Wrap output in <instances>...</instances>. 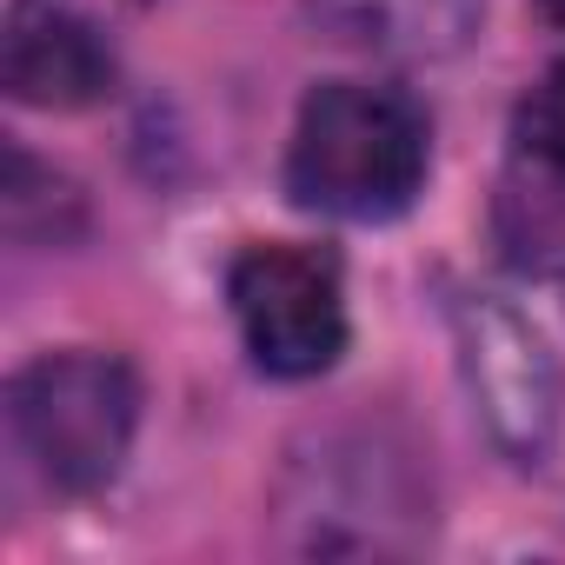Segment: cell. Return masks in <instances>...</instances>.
<instances>
[{
	"mask_svg": "<svg viewBox=\"0 0 565 565\" xmlns=\"http://www.w3.org/2000/svg\"><path fill=\"white\" fill-rule=\"evenodd\" d=\"M446 320H452L459 380L472 393L486 439L512 466H539L565 419V373H558L545 333L492 294H459Z\"/></svg>",
	"mask_w": 565,
	"mask_h": 565,
	"instance_id": "cell-4",
	"label": "cell"
},
{
	"mask_svg": "<svg viewBox=\"0 0 565 565\" xmlns=\"http://www.w3.org/2000/svg\"><path fill=\"white\" fill-rule=\"evenodd\" d=\"M307 21L380 61H452L486 28V0H307Z\"/></svg>",
	"mask_w": 565,
	"mask_h": 565,
	"instance_id": "cell-6",
	"label": "cell"
},
{
	"mask_svg": "<svg viewBox=\"0 0 565 565\" xmlns=\"http://www.w3.org/2000/svg\"><path fill=\"white\" fill-rule=\"evenodd\" d=\"M0 81L21 107L74 114L114 94V47L61 0H14L0 34Z\"/></svg>",
	"mask_w": 565,
	"mask_h": 565,
	"instance_id": "cell-5",
	"label": "cell"
},
{
	"mask_svg": "<svg viewBox=\"0 0 565 565\" xmlns=\"http://www.w3.org/2000/svg\"><path fill=\"white\" fill-rule=\"evenodd\" d=\"M426 173H433V120L413 94L373 81H327L300 100L287 140L294 206L380 226L426 193Z\"/></svg>",
	"mask_w": 565,
	"mask_h": 565,
	"instance_id": "cell-1",
	"label": "cell"
},
{
	"mask_svg": "<svg viewBox=\"0 0 565 565\" xmlns=\"http://www.w3.org/2000/svg\"><path fill=\"white\" fill-rule=\"evenodd\" d=\"M226 307L259 373L320 380L347 353V294L340 259L294 239L239 246L226 266Z\"/></svg>",
	"mask_w": 565,
	"mask_h": 565,
	"instance_id": "cell-3",
	"label": "cell"
},
{
	"mask_svg": "<svg viewBox=\"0 0 565 565\" xmlns=\"http://www.w3.org/2000/svg\"><path fill=\"white\" fill-rule=\"evenodd\" d=\"M558 294H565V266H558Z\"/></svg>",
	"mask_w": 565,
	"mask_h": 565,
	"instance_id": "cell-9",
	"label": "cell"
},
{
	"mask_svg": "<svg viewBox=\"0 0 565 565\" xmlns=\"http://www.w3.org/2000/svg\"><path fill=\"white\" fill-rule=\"evenodd\" d=\"M512 140H519V160L532 167V180L565 193V61L545 67V81L519 100Z\"/></svg>",
	"mask_w": 565,
	"mask_h": 565,
	"instance_id": "cell-7",
	"label": "cell"
},
{
	"mask_svg": "<svg viewBox=\"0 0 565 565\" xmlns=\"http://www.w3.org/2000/svg\"><path fill=\"white\" fill-rule=\"evenodd\" d=\"M539 14H545V21H552L558 34H565V0H539Z\"/></svg>",
	"mask_w": 565,
	"mask_h": 565,
	"instance_id": "cell-8",
	"label": "cell"
},
{
	"mask_svg": "<svg viewBox=\"0 0 565 565\" xmlns=\"http://www.w3.org/2000/svg\"><path fill=\"white\" fill-rule=\"evenodd\" d=\"M8 419L21 452L54 492H100L120 479L134 433H140V373L120 353L67 347L41 353L8 386Z\"/></svg>",
	"mask_w": 565,
	"mask_h": 565,
	"instance_id": "cell-2",
	"label": "cell"
}]
</instances>
